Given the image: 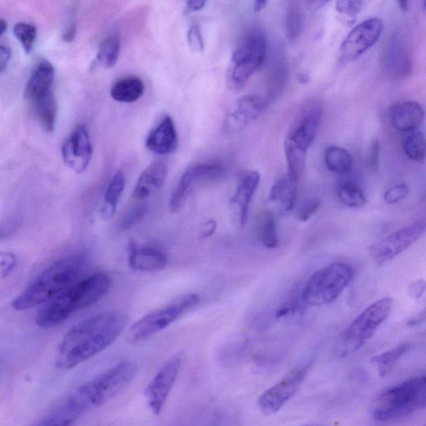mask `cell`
<instances>
[{
  "mask_svg": "<svg viewBox=\"0 0 426 426\" xmlns=\"http://www.w3.org/2000/svg\"><path fill=\"white\" fill-rule=\"evenodd\" d=\"M308 367L294 369L275 386L269 388L259 399V407L265 416L275 415L295 395L302 386Z\"/></svg>",
  "mask_w": 426,
  "mask_h": 426,
  "instance_id": "14",
  "label": "cell"
},
{
  "mask_svg": "<svg viewBox=\"0 0 426 426\" xmlns=\"http://www.w3.org/2000/svg\"><path fill=\"white\" fill-rule=\"evenodd\" d=\"M201 298L197 294L189 293L177 299L170 304L151 311L131 326L128 340L130 343H138L149 339L171 326L181 316L199 304Z\"/></svg>",
  "mask_w": 426,
  "mask_h": 426,
  "instance_id": "9",
  "label": "cell"
},
{
  "mask_svg": "<svg viewBox=\"0 0 426 426\" xmlns=\"http://www.w3.org/2000/svg\"><path fill=\"white\" fill-rule=\"evenodd\" d=\"M12 52L10 48L0 44V73L6 71L10 61Z\"/></svg>",
  "mask_w": 426,
  "mask_h": 426,
  "instance_id": "46",
  "label": "cell"
},
{
  "mask_svg": "<svg viewBox=\"0 0 426 426\" xmlns=\"http://www.w3.org/2000/svg\"><path fill=\"white\" fill-rule=\"evenodd\" d=\"M54 67L48 60L35 66L24 90V98L31 105L53 92Z\"/></svg>",
  "mask_w": 426,
  "mask_h": 426,
  "instance_id": "25",
  "label": "cell"
},
{
  "mask_svg": "<svg viewBox=\"0 0 426 426\" xmlns=\"http://www.w3.org/2000/svg\"><path fill=\"white\" fill-rule=\"evenodd\" d=\"M297 181L288 174L281 177L270 190L268 202L277 213L286 215L292 212L296 204Z\"/></svg>",
  "mask_w": 426,
  "mask_h": 426,
  "instance_id": "26",
  "label": "cell"
},
{
  "mask_svg": "<svg viewBox=\"0 0 426 426\" xmlns=\"http://www.w3.org/2000/svg\"><path fill=\"white\" fill-rule=\"evenodd\" d=\"M189 47L194 52H202L204 49V42L202 39L201 28L198 25H192L188 33Z\"/></svg>",
  "mask_w": 426,
  "mask_h": 426,
  "instance_id": "43",
  "label": "cell"
},
{
  "mask_svg": "<svg viewBox=\"0 0 426 426\" xmlns=\"http://www.w3.org/2000/svg\"><path fill=\"white\" fill-rule=\"evenodd\" d=\"M8 24L6 21L0 18V36H2L7 31Z\"/></svg>",
  "mask_w": 426,
  "mask_h": 426,
  "instance_id": "54",
  "label": "cell"
},
{
  "mask_svg": "<svg viewBox=\"0 0 426 426\" xmlns=\"http://www.w3.org/2000/svg\"><path fill=\"white\" fill-rule=\"evenodd\" d=\"M363 7V0H337L336 10L340 15L357 16Z\"/></svg>",
  "mask_w": 426,
  "mask_h": 426,
  "instance_id": "40",
  "label": "cell"
},
{
  "mask_svg": "<svg viewBox=\"0 0 426 426\" xmlns=\"http://www.w3.org/2000/svg\"><path fill=\"white\" fill-rule=\"evenodd\" d=\"M136 374V366L132 362L122 361L82 386L92 407H100L124 391Z\"/></svg>",
  "mask_w": 426,
  "mask_h": 426,
  "instance_id": "10",
  "label": "cell"
},
{
  "mask_svg": "<svg viewBox=\"0 0 426 426\" xmlns=\"http://www.w3.org/2000/svg\"><path fill=\"white\" fill-rule=\"evenodd\" d=\"M182 365V357L170 358L147 386L145 396L151 412L158 416L162 412L168 396L178 378Z\"/></svg>",
  "mask_w": 426,
  "mask_h": 426,
  "instance_id": "16",
  "label": "cell"
},
{
  "mask_svg": "<svg viewBox=\"0 0 426 426\" xmlns=\"http://www.w3.org/2000/svg\"><path fill=\"white\" fill-rule=\"evenodd\" d=\"M32 106L35 108L42 128L46 132L52 133L56 128L58 112L56 99L54 92L37 100L32 104Z\"/></svg>",
  "mask_w": 426,
  "mask_h": 426,
  "instance_id": "31",
  "label": "cell"
},
{
  "mask_svg": "<svg viewBox=\"0 0 426 426\" xmlns=\"http://www.w3.org/2000/svg\"><path fill=\"white\" fill-rule=\"evenodd\" d=\"M85 263V257L75 255L58 260L44 270L12 302L16 311H26L51 301L77 281Z\"/></svg>",
  "mask_w": 426,
  "mask_h": 426,
  "instance_id": "3",
  "label": "cell"
},
{
  "mask_svg": "<svg viewBox=\"0 0 426 426\" xmlns=\"http://www.w3.org/2000/svg\"><path fill=\"white\" fill-rule=\"evenodd\" d=\"M324 162L329 171L337 174H345L352 168L353 157L343 147L330 146L325 149Z\"/></svg>",
  "mask_w": 426,
  "mask_h": 426,
  "instance_id": "30",
  "label": "cell"
},
{
  "mask_svg": "<svg viewBox=\"0 0 426 426\" xmlns=\"http://www.w3.org/2000/svg\"><path fill=\"white\" fill-rule=\"evenodd\" d=\"M323 112L322 101L306 100L299 108L286 133L284 153L288 174L297 182L304 171L307 151L318 134Z\"/></svg>",
  "mask_w": 426,
  "mask_h": 426,
  "instance_id": "4",
  "label": "cell"
},
{
  "mask_svg": "<svg viewBox=\"0 0 426 426\" xmlns=\"http://www.w3.org/2000/svg\"><path fill=\"white\" fill-rule=\"evenodd\" d=\"M381 161V143L375 139L370 149V166L373 171H378Z\"/></svg>",
  "mask_w": 426,
  "mask_h": 426,
  "instance_id": "44",
  "label": "cell"
},
{
  "mask_svg": "<svg viewBox=\"0 0 426 426\" xmlns=\"http://www.w3.org/2000/svg\"><path fill=\"white\" fill-rule=\"evenodd\" d=\"M268 0H255L254 10L256 12L263 10L268 6Z\"/></svg>",
  "mask_w": 426,
  "mask_h": 426,
  "instance_id": "51",
  "label": "cell"
},
{
  "mask_svg": "<svg viewBox=\"0 0 426 426\" xmlns=\"http://www.w3.org/2000/svg\"><path fill=\"white\" fill-rule=\"evenodd\" d=\"M411 347L410 343H404L389 350L381 355L372 358V363L377 366L378 372L382 377H386L394 370L399 361L406 355Z\"/></svg>",
  "mask_w": 426,
  "mask_h": 426,
  "instance_id": "32",
  "label": "cell"
},
{
  "mask_svg": "<svg viewBox=\"0 0 426 426\" xmlns=\"http://www.w3.org/2000/svg\"><path fill=\"white\" fill-rule=\"evenodd\" d=\"M147 149L158 155H168L178 149L179 136L174 120L170 116L163 119L147 138Z\"/></svg>",
  "mask_w": 426,
  "mask_h": 426,
  "instance_id": "21",
  "label": "cell"
},
{
  "mask_svg": "<svg viewBox=\"0 0 426 426\" xmlns=\"http://www.w3.org/2000/svg\"><path fill=\"white\" fill-rule=\"evenodd\" d=\"M259 237L265 247L272 249L279 245L275 214L265 212L261 215L259 222Z\"/></svg>",
  "mask_w": 426,
  "mask_h": 426,
  "instance_id": "33",
  "label": "cell"
},
{
  "mask_svg": "<svg viewBox=\"0 0 426 426\" xmlns=\"http://www.w3.org/2000/svg\"><path fill=\"white\" fill-rule=\"evenodd\" d=\"M330 1V0H309V7L311 11H318Z\"/></svg>",
  "mask_w": 426,
  "mask_h": 426,
  "instance_id": "50",
  "label": "cell"
},
{
  "mask_svg": "<svg viewBox=\"0 0 426 426\" xmlns=\"http://www.w3.org/2000/svg\"><path fill=\"white\" fill-rule=\"evenodd\" d=\"M425 292V282L424 280L416 281L409 286L408 294L411 298L416 299V300L423 297Z\"/></svg>",
  "mask_w": 426,
  "mask_h": 426,
  "instance_id": "45",
  "label": "cell"
},
{
  "mask_svg": "<svg viewBox=\"0 0 426 426\" xmlns=\"http://www.w3.org/2000/svg\"><path fill=\"white\" fill-rule=\"evenodd\" d=\"M224 171L222 164L217 163H198L189 167L181 177L172 192L170 199V211L178 213L189 193L202 180L216 179Z\"/></svg>",
  "mask_w": 426,
  "mask_h": 426,
  "instance_id": "18",
  "label": "cell"
},
{
  "mask_svg": "<svg viewBox=\"0 0 426 426\" xmlns=\"http://www.w3.org/2000/svg\"><path fill=\"white\" fill-rule=\"evenodd\" d=\"M145 83L140 78L131 76L120 79L113 84L110 95L113 99L120 103L136 102L145 94Z\"/></svg>",
  "mask_w": 426,
  "mask_h": 426,
  "instance_id": "28",
  "label": "cell"
},
{
  "mask_svg": "<svg viewBox=\"0 0 426 426\" xmlns=\"http://www.w3.org/2000/svg\"><path fill=\"white\" fill-rule=\"evenodd\" d=\"M379 67L386 77L394 80L406 79L412 74V45L406 31L399 29L386 42L379 57Z\"/></svg>",
  "mask_w": 426,
  "mask_h": 426,
  "instance_id": "11",
  "label": "cell"
},
{
  "mask_svg": "<svg viewBox=\"0 0 426 426\" xmlns=\"http://www.w3.org/2000/svg\"><path fill=\"white\" fill-rule=\"evenodd\" d=\"M355 271L348 264L336 263L318 270L307 281L302 300L311 306H322L335 302L351 284Z\"/></svg>",
  "mask_w": 426,
  "mask_h": 426,
  "instance_id": "8",
  "label": "cell"
},
{
  "mask_svg": "<svg viewBox=\"0 0 426 426\" xmlns=\"http://www.w3.org/2000/svg\"><path fill=\"white\" fill-rule=\"evenodd\" d=\"M425 229L424 222H417L404 227L372 245L370 248V254L379 264L387 263L418 241L424 235Z\"/></svg>",
  "mask_w": 426,
  "mask_h": 426,
  "instance_id": "13",
  "label": "cell"
},
{
  "mask_svg": "<svg viewBox=\"0 0 426 426\" xmlns=\"http://www.w3.org/2000/svg\"><path fill=\"white\" fill-rule=\"evenodd\" d=\"M425 120V111L420 103L407 100L395 104L391 110L392 126L400 132H415Z\"/></svg>",
  "mask_w": 426,
  "mask_h": 426,
  "instance_id": "24",
  "label": "cell"
},
{
  "mask_svg": "<svg viewBox=\"0 0 426 426\" xmlns=\"http://www.w3.org/2000/svg\"><path fill=\"white\" fill-rule=\"evenodd\" d=\"M167 259L159 249L140 247L131 242L129 246V267L136 272H153L161 271L166 267Z\"/></svg>",
  "mask_w": 426,
  "mask_h": 426,
  "instance_id": "23",
  "label": "cell"
},
{
  "mask_svg": "<svg viewBox=\"0 0 426 426\" xmlns=\"http://www.w3.org/2000/svg\"><path fill=\"white\" fill-rule=\"evenodd\" d=\"M125 176L122 171L117 172L109 183L104 193L101 215L104 219H111L116 213L117 205L125 188Z\"/></svg>",
  "mask_w": 426,
  "mask_h": 426,
  "instance_id": "29",
  "label": "cell"
},
{
  "mask_svg": "<svg viewBox=\"0 0 426 426\" xmlns=\"http://www.w3.org/2000/svg\"><path fill=\"white\" fill-rule=\"evenodd\" d=\"M110 288V277L104 272H97L76 281L42 308L37 315V326L41 328L58 326L75 312L99 302Z\"/></svg>",
  "mask_w": 426,
  "mask_h": 426,
  "instance_id": "2",
  "label": "cell"
},
{
  "mask_svg": "<svg viewBox=\"0 0 426 426\" xmlns=\"http://www.w3.org/2000/svg\"><path fill=\"white\" fill-rule=\"evenodd\" d=\"M16 263L17 259L14 253L0 252V279L10 275Z\"/></svg>",
  "mask_w": 426,
  "mask_h": 426,
  "instance_id": "42",
  "label": "cell"
},
{
  "mask_svg": "<svg viewBox=\"0 0 426 426\" xmlns=\"http://www.w3.org/2000/svg\"><path fill=\"white\" fill-rule=\"evenodd\" d=\"M206 0H188V7L191 11H199L206 6Z\"/></svg>",
  "mask_w": 426,
  "mask_h": 426,
  "instance_id": "48",
  "label": "cell"
},
{
  "mask_svg": "<svg viewBox=\"0 0 426 426\" xmlns=\"http://www.w3.org/2000/svg\"><path fill=\"white\" fill-rule=\"evenodd\" d=\"M269 104L270 101L267 97L259 95H247L241 97L227 112L223 129L226 133L230 135L243 132L263 115Z\"/></svg>",
  "mask_w": 426,
  "mask_h": 426,
  "instance_id": "15",
  "label": "cell"
},
{
  "mask_svg": "<svg viewBox=\"0 0 426 426\" xmlns=\"http://www.w3.org/2000/svg\"><path fill=\"white\" fill-rule=\"evenodd\" d=\"M268 52L267 38L259 29H253L243 37L234 50L227 73V85L240 91L248 80L263 66Z\"/></svg>",
  "mask_w": 426,
  "mask_h": 426,
  "instance_id": "7",
  "label": "cell"
},
{
  "mask_svg": "<svg viewBox=\"0 0 426 426\" xmlns=\"http://www.w3.org/2000/svg\"><path fill=\"white\" fill-rule=\"evenodd\" d=\"M398 6L403 12H407L409 8V0H396Z\"/></svg>",
  "mask_w": 426,
  "mask_h": 426,
  "instance_id": "53",
  "label": "cell"
},
{
  "mask_svg": "<svg viewBox=\"0 0 426 426\" xmlns=\"http://www.w3.org/2000/svg\"><path fill=\"white\" fill-rule=\"evenodd\" d=\"M92 404L83 386L60 400L46 413L36 425L65 426L73 425L80 417L91 410Z\"/></svg>",
  "mask_w": 426,
  "mask_h": 426,
  "instance_id": "17",
  "label": "cell"
},
{
  "mask_svg": "<svg viewBox=\"0 0 426 426\" xmlns=\"http://www.w3.org/2000/svg\"><path fill=\"white\" fill-rule=\"evenodd\" d=\"M409 194H410V188H409L408 185L404 183L395 184L384 194V201L387 204H398V202L406 199Z\"/></svg>",
  "mask_w": 426,
  "mask_h": 426,
  "instance_id": "39",
  "label": "cell"
},
{
  "mask_svg": "<svg viewBox=\"0 0 426 426\" xmlns=\"http://www.w3.org/2000/svg\"><path fill=\"white\" fill-rule=\"evenodd\" d=\"M77 33V28H76L75 24H72L63 35V40L65 42H71L74 40Z\"/></svg>",
  "mask_w": 426,
  "mask_h": 426,
  "instance_id": "49",
  "label": "cell"
},
{
  "mask_svg": "<svg viewBox=\"0 0 426 426\" xmlns=\"http://www.w3.org/2000/svg\"><path fill=\"white\" fill-rule=\"evenodd\" d=\"M261 182V175L259 172L250 170L245 172L239 179L231 204L238 210L239 224L241 229L247 225L249 208L251 202L259 188Z\"/></svg>",
  "mask_w": 426,
  "mask_h": 426,
  "instance_id": "20",
  "label": "cell"
},
{
  "mask_svg": "<svg viewBox=\"0 0 426 426\" xmlns=\"http://www.w3.org/2000/svg\"><path fill=\"white\" fill-rule=\"evenodd\" d=\"M425 407L426 379L420 375L382 392L371 404L370 414L379 423H395L423 411Z\"/></svg>",
  "mask_w": 426,
  "mask_h": 426,
  "instance_id": "5",
  "label": "cell"
},
{
  "mask_svg": "<svg viewBox=\"0 0 426 426\" xmlns=\"http://www.w3.org/2000/svg\"><path fill=\"white\" fill-rule=\"evenodd\" d=\"M337 196L344 205L351 208H363L367 202L363 190L351 181H345L339 184Z\"/></svg>",
  "mask_w": 426,
  "mask_h": 426,
  "instance_id": "34",
  "label": "cell"
},
{
  "mask_svg": "<svg viewBox=\"0 0 426 426\" xmlns=\"http://www.w3.org/2000/svg\"><path fill=\"white\" fill-rule=\"evenodd\" d=\"M293 311V307L290 306H286L281 308L279 311L277 312L276 318H284V316L290 313V311Z\"/></svg>",
  "mask_w": 426,
  "mask_h": 426,
  "instance_id": "52",
  "label": "cell"
},
{
  "mask_svg": "<svg viewBox=\"0 0 426 426\" xmlns=\"http://www.w3.org/2000/svg\"><path fill=\"white\" fill-rule=\"evenodd\" d=\"M129 316L119 311H109L84 319L63 337L58 345L56 366L74 368L110 347L129 325Z\"/></svg>",
  "mask_w": 426,
  "mask_h": 426,
  "instance_id": "1",
  "label": "cell"
},
{
  "mask_svg": "<svg viewBox=\"0 0 426 426\" xmlns=\"http://www.w3.org/2000/svg\"><path fill=\"white\" fill-rule=\"evenodd\" d=\"M392 306V299L385 297L362 311L337 338L335 345L336 357L343 358L359 351L389 316Z\"/></svg>",
  "mask_w": 426,
  "mask_h": 426,
  "instance_id": "6",
  "label": "cell"
},
{
  "mask_svg": "<svg viewBox=\"0 0 426 426\" xmlns=\"http://www.w3.org/2000/svg\"><path fill=\"white\" fill-rule=\"evenodd\" d=\"M383 31V21L377 17L357 24L341 45V61L345 63L358 60L377 43Z\"/></svg>",
  "mask_w": 426,
  "mask_h": 426,
  "instance_id": "12",
  "label": "cell"
},
{
  "mask_svg": "<svg viewBox=\"0 0 426 426\" xmlns=\"http://www.w3.org/2000/svg\"><path fill=\"white\" fill-rule=\"evenodd\" d=\"M14 35L22 44L25 53H31L37 39L35 26L23 22L16 24L14 27Z\"/></svg>",
  "mask_w": 426,
  "mask_h": 426,
  "instance_id": "38",
  "label": "cell"
},
{
  "mask_svg": "<svg viewBox=\"0 0 426 426\" xmlns=\"http://www.w3.org/2000/svg\"><path fill=\"white\" fill-rule=\"evenodd\" d=\"M289 81V67L282 56L274 57L270 63L268 75V91L270 102L278 98L285 90Z\"/></svg>",
  "mask_w": 426,
  "mask_h": 426,
  "instance_id": "27",
  "label": "cell"
},
{
  "mask_svg": "<svg viewBox=\"0 0 426 426\" xmlns=\"http://www.w3.org/2000/svg\"><path fill=\"white\" fill-rule=\"evenodd\" d=\"M6 231H3V230H0V240L3 239V238H6Z\"/></svg>",
  "mask_w": 426,
  "mask_h": 426,
  "instance_id": "56",
  "label": "cell"
},
{
  "mask_svg": "<svg viewBox=\"0 0 426 426\" xmlns=\"http://www.w3.org/2000/svg\"><path fill=\"white\" fill-rule=\"evenodd\" d=\"M217 230V222L214 220H208L204 223L200 231L201 238H208L213 236Z\"/></svg>",
  "mask_w": 426,
  "mask_h": 426,
  "instance_id": "47",
  "label": "cell"
},
{
  "mask_svg": "<svg viewBox=\"0 0 426 426\" xmlns=\"http://www.w3.org/2000/svg\"><path fill=\"white\" fill-rule=\"evenodd\" d=\"M121 48V39L119 35L108 36L103 41L99 48L97 60L106 69L115 67L119 60Z\"/></svg>",
  "mask_w": 426,
  "mask_h": 426,
  "instance_id": "35",
  "label": "cell"
},
{
  "mask_svg": "<svg viewBox=\"0 0 426 426\" xmlns=\"http://www.w3.org/2000/svg\"><path fill=\"white\" fill-rule=\"evenodd\" d=\"M168 165L163 160H156L142 172L135 185L133 196L138 200H146L161 189L167 179Z\"/></svg>",
  "mask_w": 426,
  "mask_h": 426,
  "instance_id": "22",
  "label": "cell"
},
{
  "mask_svg": "<svg viewBox=\"0 0 426 426\" xmlns=\"http://www.w3.org/2000/svg\"><path fill=\"white\" fill-rule=\"evenodd\" d=\"M425 137L423 132H415L404 139L403 149L409 158L420 163L425 159Z\"/></svg>",
  "mask_w": 426,
  "mask_h": 426,
  "instance_id": "36",
  "label": "cell"
},
{
  "mask_svg": "<svg viewBox=\"0 0 426 426\" xmlns=\"http://www.w3.org/2000/svg\"><path fill=\"white\" fill-rule=\"evenodd\" d=\"M299 82L306 84L310 82V77L307 74H300L298 76Z\"/></svg>",
  "mask_w": 426,
  "mask_h": 426,
  "instance_id": "55",
  "label": "cell"
},
{
  "mask_svg": "<svg viewBox=\"0 0 426 426\" xmlns=\"http://www.w3.org/2000/svg\"><path fill=\"white\" fill-rule=\"evenodd\" d=\"M303 25H304V15L300 8L297 7L289 8L286 15V32L290 44H294L301 36Z\"/></svg>",
  "mask_w": 426,
  "mask_h": 426,
  "instance_id": "37",
  "label": "cell"
},
{
  "mask_svg": "<svg viewBox=\"0 0 426 426\" xmlns=\"http://www.w3.org/2000/svg\"><path fill=\"white\" fill-rule=\"evenodd\" d=\"M94 149L86 126L78 125L62 145V156L66 165L76 174H82L90 166Z\"/></svg>",
  "mask_w": 426,
  "mask_h": 426,
  "instance_id": "19",
  "label": "cell"
},
{
  "mask_svg": "<svg viewBox=\"0 0 426 426\" xmlns=\"http://www.w3.org/2000/svg\"><path fill=\"white\" fill-rule=\"evenodd\" d=\"M322 201L319 198H313L304 202L298 209L297 216L302 222L309 221L314 215L322 208Z\"/></svg>",
  "mask_w": 426,
  "mask_h": 426,
  "instance_id": "41",
  "label": "cell"
}]
</instances>
